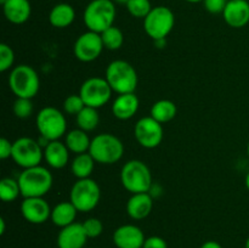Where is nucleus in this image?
Masks as SVG:
<instances>
[{
	"label": "nucleus",
	"mask_w": 249,
	"mask_h": 248,
	"mask_svg": "<svg viewBox=\"0 0 249 248\" xmlns=\"http://www.w3.org/2000/svg\"><path fill=\"white\" fill-rule=\"evenodd\" d=\"M201 248H223V246L216 241H207L201 246Z\"/></svg>",
	"instance_id": "nucleus-38"
},
{
	"label": "nucleus",
	"mask_w": 249,
	"mask_h": 248,
	"mask_svg": "<svg viewBox=\"0 0 249 248\" xmlns=\"http://www.w3.org/2000/svg\"><path fill=\"white\" fill-rule=\"evenodd\" d=\"M5 233V220L4 218L0 219V235H4Z\"/></svg>",
	"instance_id": "nucleus-40"
},
{
	"label": "nucleus",
	"mask_w": 249,
	"mask_h": 248,
	"mask_svg": "<svg viewBox=\"0 0 249 248\" xmlns=\"http://www.w3.org/2000/svg\"><path fill=\"white\" fill-rule=\"evenodd\" d=\"M5 18L14 24H22L31 17L32 6L29 0H7L2 5Z\"/></svg>",
	"instance_id": "nucleus-20"
},
{
	"label": "nucleus",
	"mask_w": 249,
	"mask_h": 248,
	"mask_svg": "<svg viewBox=\"0 0 249 248\" xmlns=\"http://www.w3.org/2000/svg\"><path fill=\"white\" fill-rule=\"evenodd\" d=\"M84 107L85 104L79 94L70 95L63 101V109H65V112L67 114H74V116H77Z\"/></svg>",
	"instance_id": "nucleus-32"
},
{
	"label": "nucleus",
	"mask_w": 249,
	"mask_h": 248,
	"mask_svg": "<svg viewBox=\"0 0 249 248\" xmlns=\"http://www.w3.org/2000/svg\"><path fill=\"white\" fill-rule=\"evenodd\" d=\"M246 186H247V189L249 190V172H248L247 177H246Z\"/></svg>",
	"instance_id": "nucleus-43"
},
{
	"label": "nucleus",
	"mask_w": 249,
	"mask_h": 248,
	"mask_svg": "<svg viewBox=\"0 0 249 248\" xmlns=\"http://www.w3.org/2000/svg\"><path fill=\"white\" fill-rule=\"evenodd\" d=\"M77 125L78 128L82 129V130L89 131L95 130L97 128L100 123V114L97 108H94V107H88L85 106L79 113L77 114Z\"/></svg>",
	"instance_id": "nucleus-27"
},
{
	"label": "nucleus",
	"mask_w": 249,
	"mask_h": 248,
	"mask_svg": "<svg viewBox=\"0 0 249 248\" xmlns=\"http://www.w3.org/2000/svg\"><path fill=\"white\" fill-rule=\"evenodd\" d=\"M21 195L18 180L4 177L0 180V198L4 202H12Z\"/></svg>",
	"instance_id": "nucleus-29"
},
{
	"label": "nucleus",
	"mask_w": 249,
	"mask_h": 248,
	"mask_svg": "<svg viewBox=\"0 0 249 248\" xmlns=\"http://www.w3.org/2000/svg\"><path fill=\"white\" fill-rule=\"evenodd\" d=\"M175 16L167 6H156L143 18V29L152 40L165 39L173 31Z\"/></svg>",
	"instance_id": "nucleus-9"
},
{
	"label": "nucleus",
	"mask_w": 249,
	"mask_h": 248,
	"mask_svg": "<svg viewBox=\"0 0 249 248\" xmlns=\"http://www.w3.org/2000/svg\"><path fill=\"white\" fill-rule=\"evenodd\" d=\"M9 85L16 97L33 99L39 91L40 80L33 67L28 65H19L12 68L9 75Z\"/></svg>",
	"instance_id": "nucleus-6"
},
{
	"label": "nucleus",
	"mask_w": 249,
	"mask_h": 248,
	"mask_svg": "<svg viewBox=\"0 0 249 248\" xmlns=\"http://www.w3.org/2000/svg\"><path fill=\"white\" fill-rule=\"evenodd\" d=\"M104 48L101 34L88 31L78 36L73 45V53L80 62H92L99 58Z\"/></svg>",
	"instance_id": "nucleus-13"
},
{
	"label": "nucleus",
	"mask_w": 249,
	"mask_h": 248,
	"mask_svg": "<svg viewBox=\"0 0 249 248\" xmlns=\"http://www.w3.org/2000/svg\"><path fill=\"white\" fill-rule=\"evenodd\" d=\"M106 80L112 90L121 94L134 92L138 87V73L129 62L124 60H114L107 66Z\"/></svg>",
	"instance_id": "nucleus-4"
},
{
	"label": "nucleus",
	"mask_w": 249,
	"mask_h": 248,
	"mask_svg": "<svg viewBox=\"0 0 249 248\" xmlns=\"http://www.w3.org/2000/svg\"><path fill=\"white\" fill-rule=\"evenodd\" d=\"M65 143L68 147V150H70V152L75 153V155H80V153L89 152L91 140H90L87 131L77 128L68 131L67 135H66Z\"/></svg>",
	"instance_id": "nucleus-24"
},
{
	"label": "nucleus",
	"mask_w": 249,
	"mask_h": 248,
	"mask_svg": "<svg viewBox=\"0 0 249 248\" xmlns=\"http://www.w3.org/2000/svg\"><path fill=\"white\" fill-rule=\"evenodd\" d=\"M51 207L43 197H28L21 203L22 216L28 223L40 225L51 218Z\"/></svg>",
	"instance_id": "nucleus-14"
},
{
	"label": "nucleus",
	"mask_w": 249,
	"mask_h": 248,
	"mask_svg": "<svg viewBox=\"0 0 249 248\" xmlns=\"http://www.w3.org/2000/svg\"><path fill=\"white\" fill-rule=\"evenodd\" d=\"M134 135H135L139 145L151 150V148H156L160 145L164 133H163L162 124L148 116L142 117L136 122L135 128H134Z\"/></svg>",
	"instance_id": "nucleus-12"
},
{
	"label": "nucleus",
	"mask_w": 249,
	"mask_h": 248,
	"mask_svg": "<svg viewBox=\"0 0 249 248\" xmlns=\"http://www.w3.org/2000/svg\"><path fill=\"white\" fill-rule=\"evenodd\" d=\"M36 124L39 134L50 141L58 140L67 131L65 114L55 107L49 106L40 109L36 114Z\"/></svg>",
	"instance_id": "nucleus-8"
},
{
	"label": "nucleus",
	"mask_w": 249,
	"mask_h": 248,
	"mask_svg": "<svg viewBox=\"0 0 249 248\" xmlns=\"http://www.w3.org/2000/svg\"><path fill=\"white\" fill-rule=\"evenodd\" d=\"M44 159L53 169H62L68 164L70 150L66 143L61 141H50V143L44 148Z\"/></svg>",
	"instance_id": "nucleus-21"
},
{
	"label": "nucleus",
	"mask_w": 249,
	"mask_h": 248,
	"mask_svg": "<svg viewBox=\"0 0 249 248\" xmlns=\"http://www.w3.org/2000/svg\"><path fill=\"white\" fill-rule=\"evenodd\" d=\"M229 0H203L204 7L209 14L218 15L223 14L228 5Z\"/></svg>",
	"instance_id": "nucleus-35"
},
{
	"label": "nucleus",
	"mask_w": 249,
	"mask_h": 248,
	"mask_svg": "<svg viewBox=\"0 0 249 248\" xmlns=\"http://www.w3.org/2000/svg\"><path fill=\"white\" fill-rule=\"evenodd\" d=\"M11 158L18 167L27 168L40 165L44 158V148L39 145L38 140L27 138H19L12 142Z\"/></svg>",
	"instance_id": "nucleus-10"
},
{
	"label": "nucleus",
	"mask_w": 249,
	"mask_h": 248,
	"mask_svg": "<svg viewBox=\"0 0 249 248\" xmlns=\"http://www.w3.org/2000/svg\"><path fill=\"white\" fill-rule=\"evenodd\" d=\"M142 248H168V245L160 236H150L145 240Z\"/></svg>",
	"instance_id": "nucleus-36"
},
{
	"label": "nucleus",
	"mask_w": 249,
	"mask_h": 248,
	"mask_svg": "<svg viewBox=\"0 0 249 248\" xmlns=\"http://www.w3.org/2000/svg\"><path fill=\"white\" fill-rule=\"evenodd\" d=\"M21 195L28 197H44L53 187V177L49 169L41 165L27 168L18 177Z\"/></svg>",
	"instance_id": "nucleus-2"
},
{
	"label": "nucleus",
	"mask_w": 249,
	"mask_h": 248,
	"mask_svg": "<svg viewBox=\"0 0 249 248\" xmlns=\"http://www.w3.org/2000/svg\"><path fill=\"white\" fill-rule=\"evenodd\" d=\"M114 2H117V4H122V5H126V2L129 1V0H113Z\"/></svg>",
	"instance_id": "nucleus-41"
},
{
	"label": "nucleus",
	"mask_w": 249,
	"mask_h": 248,
	"mask_svg": "<svg viewBox=\"0 0 249 248\" xmlns=\"http://www.w3.org/2000/svg\"><path fill=\"white\" fill-rule=\"evenodd\" d=\"M224 21L232 28H243L249 23L248 0H229L223 12Z\"/></svg>",
	"instance_id": "nucleus-16"
},
{
	"label": "nucleus",
	"mask_w": 249,
	"mask_h": 248,
	"mask_svg": "<svg viewBox=\"0 0 249 248\" xmlns=\"http://www.w3.org/2000/svg\"><path fill=\"white\" fill-rule=\"evenodd\" d=\"M116 15L113 0H91L83 12V21L89 31L101 34L113 26Z\"/></svg>",
	"instance_id": "nucleus-1"
},
{
	"label": "nucleus",
	"mask_w": 249,
	"mask_h": 248,
	"mask_svg": "<svg viewBox=\"0 0 249 248\" xmlns=\"http://www.w3.org/2000/svg\"><path fill=\"white\" fill-rule=\"evenodd\" d=\"M112 240L117 248H142L146 237L139 226L126 224L114 230Z\"/></svg>",
	"instance_id": "nucleus-15"
},
{
	"label": "nucleus",
	"mask_w": 249,
	"mask_h": 248,
	"mask_svg": "<svg viewBox=\"0 0 249 248\" xmlns=\"http://www.w3.org/2000/svg\"><path fill=\"white\" fill-rule=\"evenodd\" d=\"M101 198V190L99 184L91 177L78 179L71 189L70 201L78 212L87 213L92 211L99 204Z\"/></svg>",
	"instance_id": "nucleus-7"
},
{
	"label": "nucleus",
	"mask_w": 249,
	"mask_h": 248,
	"mask_svg": "<svg viewBox=\"0 0 249 248\" xmlns=\"http://www.w3.org/2000/svg\"><path fill=\"white\" fill-rule=\"evenodd\" d=\"M88 236L85 233L83 224L73 223L61 229L57 235L58 248H85Z\"/></svg>",
	"instance_id": "nucleus-17"
},
{
	"label": "nucleus",
	"mask_w": 249,
	"mask_h": 248,
	"mask_svg": "<svg viewBox=\"0 0 249 248\" xmlns=\"http://www.w3.org/2000/svg\"><path fill=\"white\" fill-rule=\"evenodd\" d=\"M126 9L135 18H145L153 7L151 6L150 0H129L126 2Z\"/></svg>",
	"instance_id": "nucleus-30"
},
{
	"label": "nucleus",
	"mask_w": 249,
	"mask_h": 248,
	"mask_svg": "<svg viewBox=\"0 0 249 248\" xmlns=\"http://www.w3.org/2000/svg\"><path fill=\"white\" fill-rule=\"evenodd\" d=\"M14 113L17 118L26 119L31 117L33 113V104L32 99H23V97H17L14 102Z\"/></svg>",
	"instance_id": "nucleus-31"
},
{
	"label": "nucleus",
	"mask_w": 249,
	"mask_h": 248,
	"mask_svg": "<svg viewBox=\"0 0 249 248\" xmlns=\"http://www.w3.org/2000/svg\"><path fill=\"white\" fill-rule=\"evenodd\" d=\"M177 112L178 108L174 102L170 100H160L152 105L150 116L160 124H164L173 121L177 116Z\"/></svg>",
	"instance_id": "nucleus-25"
},
{
	"label": "nucleus",
	"mask_w": 249,
	"mask_h": 248,
	"mask_svg": "<svg viewBox=\"0 0 249 248\" xmlns=\"http://www.w3.org/2000/svg\"><path fill=\"white\" fill-rule=\"evenodd\" d=\"M246 248H249V237L247 238V241H246V245H245Z\"/></svg>",
	"instance_id": "nucleus-44"
},
{
	"label": "nucleus",
	"mask_w": 249,
	"mask_h": 248,
	"mask_svg": "<svg viewBox=\"0 0 249 248\" xmlns=\"http://www.w3.org/2000/svg\"><path fill=\"white\" fill-rule=\"evenodd\" d=\"M153 208V199L148 192L131 195L126 202V213L134 220L147 218Z\"/></svg>",
	"instance_id": "nucleus-18"
},
{
	"label": "nucleus",
	"mask_w": 249,
	"mask_h": 248,
	"mask_svg": "<svg viewBox=\"0 0 249 248\" xmlns=\"http://www.w3.org/2000/svg\"><path fill=\"white\" fill-rule=\"evenodd\" d=\"M101 38H102V43H104L105 48L112 51L121 49L124 43L123 32L116 26L109 27L108 29L102 32Z\"/></svg>",
	"instance_id": "nucleus-28"
},
{
	"label": "nucleus",
	"mask_w": 249,
	"mask_h": 248,
	"mask_svg": "<svg viewBox=\"0 0 249 248\" xmlns=\"http://www.w3.org/2000/svg\"><path fill=\"white\" fill-rule=\"evenodd\" d=\"M83 224L85 233L89 238H96L104 231V224L97 218H88Z\"/></svg>",
	"instance_id": "nucleus-34"
},
{
	"label": "nucleus",
	"mask_w": 249,
	"mask_h": 248,
	"mask_svg": "<svg viewBox=\"0 0 249 248\" xmlns=\"http://www.w3.org/2000/svg\"><path fill=\"white\" fill-rule=\"evenodd\" d=\"M139 106H140V101L134 92L121 94L112 104V114L117 119L126 121L135 116Z\"/></svg>",
	"instance_id": "nucleus-19"
},
{
	"label": "nucleus",
	"mask_w": 249,
	"mask_h": 248,
	"mask_svg": "<svg viewBox=\"0 0 249 248\" xmlns=\"http://www.w3.org/2000/svg\"><path fill=\"white\" fill-rule=\"evenodd\" d=\"M121 182L131 195L150 192L152 187V174L142 160L131 159L122 167Z\"/></svg>",
	"instance_id": "nucleus-3"
},
{
	"label": "nucleus",
	"mask_w": 249,
	"mask_h": 248,
	"mask_svg": "<svg viewBox=\"0 0 249 248\" xmlns=\"http://www.w3.org/2000/svg\"><path fill=\"white\" fill-rule=\"evenodd\" d=\"M89 153L96 163L114 164L123 157L124 146L113 134L102 133L91 140Z\"/></svg>",
	"instance_id": "nucleus-5"
},
{
	"label": "nucleus",
	"mask_w": 249,
	"mask_h": 248,
	"mask_svg": "<svg viewBox=\"0 0 249 248\" xmlns=\"http://www.w3.org/2000/svg\"><path fill=\"white\" fill-rule=\"evenodd\" d=\"M155 41V46H157L158 49H162L167 45V38L165 39H158V40H153Z\"/></svg>",
	"instance_id": "nucleus-39"
},
{
	"label": "nucleus",
	"mask_w": 249,
	"mask_h": 248,
	"mask_svg": "<svg viewBox=\"0 0 249 248\" xmlns=\"http://www.w3.org/2000/svg\"><path fill=\"white\" fill-rule=\"evenodd\" d=\"M12 156V142H10L7 139H0V158L2 160L7 159Z\"/></svg>",
	"instance_id": "nucleus-37"
},
{
	"label": "nucleus",
	"mask_w": 249,
	"mask_h": 248,
	"mask_svg": "<svg viewBox=\"0 0 249 248\" xmlns=\"http://www.w3.org/2000/svg\"><path fill=\"white\" fill-rule=\"evenodd\" d=\"M247 153H248V157H249V142H248V146H247Z\"/></svg>",
	"instance_id": "nucleus-46"
},
{
	"label": "nucleus",
	"mask_w": 249,
	"mask_h": 248,
	"mask_svg": "<svg viewBox=\"0 0 249 248\" xmlns=\"http://www.w3.org/2000/svg\"><path fill=\"white\" fill-rule=\"evenodd\" d=\"M78 209L73 206L72 202H61L56 204L51 211V221L58 228H66L71 224L75 223Z\"/></svg>",
	"instance_id": "nucleus-23"
},
{
	"label": "nucleus",
	"mask_w": 249,
	"mask_h": 248,
	"mask_svg": "<svg viewBox=\"0 0 249 248\" xmlns=\"http://www.w3.org/2000/svg\"><path fill=\"white\" fill-rule=\"evenodd\" d=\"M75 18V11L72 5L60 2L51 9L49 14V22L55 28H67Z\"/></svg>",
	"instance_id": "nucleus-22"
},
{
	"label": "nucleus",
	"mask_w": 249,
	"mask_h": 248,
	"mask_svg": "<svg viewBox=\"0 0 249 248\" xmlns=\"http://www.w3.org/2000/svg\"><path fill=\"white\" fill-rule=\"evenodd\" d=\"M15 62L14 50L7 44H0V72H6Z\"/></svg>",
	"instance_id": "nucleus-33"
},
{
	"label": "nucleus",
	"mask_w": 249,
	"mask_h": 248,
	"mask_svg": "<svg viewBox=\"0 0 249 248\" xmlns=\"http://www.w3.org/2000/svg\"><path fill=\"white\" fill-rule=\"evenodd\" d=\"M112 91L113 90L109 87L106 78L91 77L83 83L79 95L82 96L85 106L100 108L111 100Z\"/></svg>",
	"instance_id": "nucleus-11"
},
{
	"label": "nucleus",
	"mask_w": 249,
	"mask_h": 248,
	"mask_svg": "<svg viewBox=\"0 0 249 248\" xmlns=\"http://www.w3.org/2000/svg\"><path fill=\"white\" fill-rule=\"evenodd\" d=\"M95 163L96 162H95V159L89 152L77 155L73 159L72 164H71L72 174L77 179H88L94 172Z\"/></svg>",
	"instance_id": "nucleus-26"
},
{
	"label": "nucleus",
	"mask_w": 249,
	"mask_h": 248,
	"mask_svg": "<svg viewBox=\"0 0 249 248\" xmlns=\"http://www.w3.org/2000/svg\"><path fill=\"white\" fill-rule=\"evenodd\" d=\"M185 1L191 2V4H196V2H201V1H203V0H185Z\"/></svg>",
	"instance_id": "nucleus-42"
},
{
	"label": "nucleus",
	"mask_w": 249,
	"mask_h": 248,
	"mask_svg": "<svg viewBox=\"0 0 249 248\" xmlns=\"http://www.w3.org/2000/svg\"><path fill=\"white\" fill-rule=\"evenodd\" d=\"M6 1H7V0H0V4H1V5H4L5 2H6Z\"/></svg>",
	"instance_id": "nucleus-45"
}]
</instances>
